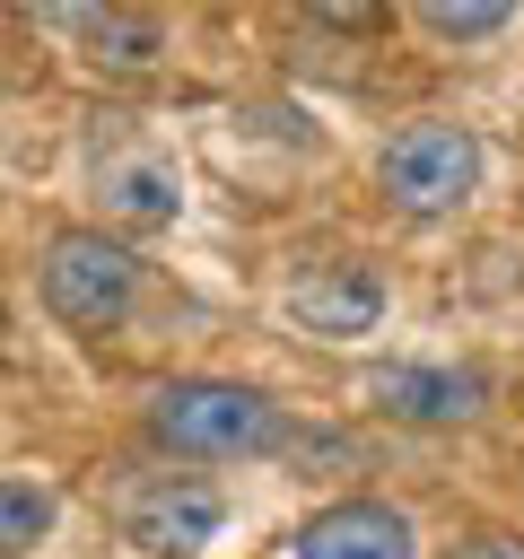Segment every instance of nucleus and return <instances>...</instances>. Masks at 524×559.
<instances>
[{
	"label": "nucleus",
	"instance_id": "ddd939ff",
	"mask_svg": "<svg viewBox=\"0 0 524 559\" xmlns=\"http://www.w3.org/2000/svg\"><path fill=\"white\" fill-rule=\"evenodd\" d=\"M0 26H9V17H0Z\"/></svg>",
	"mask_w": 524,
	"mask_h": 559
},
{
	"label": "nucleus",
	"instance_id": "20e7f679",
	"mask_svg": "<svg viewBox=\"0 0 524 559\" xmlns=\"http://www.w3.org/2000/svg\"><path fill=\"white\" fill-rule=\"evenodd\" d=\"M279 306H288V323H297V332H314V341H367V332L384 323L393 288H384V271H376V262L332 253V262H306V271L279 288Z\"/></svg>",
	"mask_w": 524,
	"mask_h": 559
},
{
	"label": "nucleus",
	"instance_id": "6e6552de",
	"mask_svg": "<svg viewBox=\"0 0 524 559\" xmlns=\"http://www.w3.org/2000/svg\"><path fill=\"white\" fill-rule=\"evenodd\" d=\"M44 26L79 35L87 61H105V70H148L166 52V17L157 9H44Z\"/></svg>",
	"mask_w": 524,
	"mask_h": 559
},
{
	"label": "nucleus",
	"instance_id": "f03ea898",
	"mask_svg": "<svg viewBox=\"0 0 524 559\" xmlns=\"http://www.w3.org/2000/svg\"><path fill=\"white\" fill-rule=\"evenodd\" d=\"M376 183H384V201L402 218H445V210H463L480 192V140L463 122H445V114H419L376 148Z\"/></svg>",
	"mask_w": 524,
	"mask_h": 559
},
{
	"label": "nucleus",
	"instance_id": "f257e3e1",
	"mask_svg": "<svg viewBox=\"0 0 524 559\" xmlns=\"http://www.w3.org/2000/svg\"><path fill=\"white\" fill-rule=\"evenodd\" d=\"M148 428L175 454H210V463H245V454H279L288 445V411L253 384L227 376H175L148 393Z\"/></svg>",
	"mask_w": 524,
	"mask_h": 559
},
{
	"label": "nucleus",
	"instance_id": "9b49d317",
	"mask_svg": "<svg viewBox=\"0 0 524 559\" xmlns=\"http://www.w3.org/2000/svg\"><path fill=\"white\" fill-rule=\"evenodd\" d=\"M410 17H419L437 44H480V35H507V26H515L507 0H463V9H454V0H428V9H410Z\"/></svg>",
	"mask_w": 524,
	"mask_h": 559
},
{
	"label": "nucleus",
	"instance_id": "f8f14e48",
	"mask_svg": "<svg viewBox=\"0 0 524 559\" xmlns=\"http://www.w3.org/2000/svg\"><path fill=\"white\" fill-rule=\"evenodd\" d=\"M463 559H524V542H507V533H480Z\"/></svg>",
	"mask_w": 524,
	"mask_h": 559
},
{
	"label": "nucleus",
	"instance_id": "39448f33",
	"mask_svg": "<svg viewBox=\"0 0 524 559\" xmlns=\"http://www.w3.org/2000/svg\"><path fill=\"white\" fill-rule=\"evenodd\" d=\"M218 524H227V498H218L210 480H192V472H157V480H140V489L122 498V542H140V550H157V559L210 550Z\"/></svg>",
	"mask_w": 524,
	"mask_h": 559
},
{
	"label": "nucleus",
	"instance_id": "9d476101",
	"mask_svg": "<svg viewBox=\"0 0 524 559\" xmlns=\"http://www.w3.org/2000/svg\"><path fill=\"white\" fill-rule=\"evenodd\" d=\"M52 515H61V498H52L44 480H0V559L35 550V542L52 533Z\"/></svg>",
	"mask_w": 524,
	"mask_h": 559
},
{
	"label": "nucleus",
	"instance_id": "0eeeda50",
	"mask_svg": "<svg viewBox=\"0 0 524 559\" xmlns=\"http://www.w3.org/2000/svg\"><path fill=\"white\" fill-rule=\"evenodd\" d=\"M297 559H419V533L384 498H341L297 533Z\"/></svg>",
	"mask_w": 524,
	"mask_h": 559
},
{
	"label": "nucleus",
	"instance_id": "7ed1b4c3",
	"mask_svg": "<svg viewBox=\"0 0 524 559\" xmlns=\"http://www.w3.org/2000/svg\"><path fill=\"white\" fill-rule=\"evenodd\" d=\"M44 306L70 332H122L140 306V253L105 227H61L44 245Z\"/></svg>",
	"mask_w": 524,
	"mask_h": 559
},
{
	"label": "nucleus",
	"instance_id": "423d86ee",
	"mask_svg": "<svg viewBox=\"0 0 524 559\" xmlns=\"http://www.w3.org/2000/svg\"><path fill=\"white\" fill-rule=\"evenodd\" d=\"M376 402H384V419H410V428H463V419L489 411V367H472V358H410V367L376 376Z\"/></svg>",
	"mask_w": 524,
	"mask_h": 559
},
{
	"label": "nucleus",
	"instance_id": "1a4fd4ad",
	"mask_svg": "<svg viewBox=\"0 0 524 559\" xmlns=\"http://www.w3.org/2000/svg\"><path fill=\"white\" fill-rule=\"evenodd\" d=\"M96 192H105V218H122V227H166L183 210V175L166 157H148V148L105 157L96 166Z\"/></svg>",
	"mask_w": 524,
	"mask_h": 559
}]
</instances>
